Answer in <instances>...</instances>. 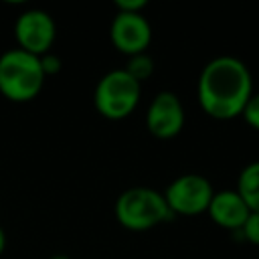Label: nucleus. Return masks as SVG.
<instances>
[{"instance_id":"nucleus-2","label":"nucleus","mask_w":259,"mask_h":259,"mask_svg":"<svg viewBox=\"0 0 259 259\" xmlns=\"http://www.w3.org/2000/svg\"><path fill=\"white\" fill-rule=\"evenodd\" d=\"M113 212L117 223L127 231H150L172 219L164 192L148 186H134L123 190L115 200Z\"/></svg>"},{"instance_id":"nucleus-5","label":"nucleus","mask_w":259,"mask_h":259,"mask_svg":"<svg viewBox=\"0 0 259 259\" xmlns=\"http://www.w3.org/2000/svg\"><path fill=\"white\" fill-rule=\"evenodd\" d=\"M212 194H214V190L204 176L182 174L168 184L164 198H166V204L172 214L196 217V214H202L208 210Z\"/></svg>"},{"instance_id":"nucleus-15","label":"nucleus","mask_w":259,"mask_h":259,"mask_svg":"<svg viewBox=\"0 0 259 259\" xmlns=\"http://www.w3.org/2000/svg\"><path fill=\"white\" fill-rule=\"evenodd\" d=\"M146 0H115L117 12H142L146 8Z\"/></svg>"},{"instance_id":"nucleus-17","label":"nucleus","mask_w":259,"mask_h":259,"mask_svg":"<svg viewBox=\"0 0 259 259\" xmlns=\"http://www.w3.org/2000/svg\"><path fill=\"white\" fill-rule=\"evenodd\" d=\"M51 259H71V257L69 255H53Z\"/></svg>"},{"instance_id":"nucleus-12","label":"nucleus","mask_w":259,"mask_h":259,"mask_svg":"<svg viewBox=\"0 0 259 259\" xmlns=\"http://www.w3.org/2000/svg\"><path fill=\"white\" fill-rule=\"evenodd\" d=\"M239 233L243 235L245 241H249L253 245H259V212H251Z\"/></svg>"},{"instance_id":"nucleus-11","label":"nucleus","mask_w":259,"mask_h":259,"mask_svg":"<svg viewBox=\"0 0 259 259\" xmlns=\"http://www.w3.org/2000/svg\"><path fill=\"white\" fill-rule=\"evenodd\" d=\"M123 71H125L132 79H136V81L142 85V81H146V79L152 77V73H154V61H152V57L146 55V53L134 55V57H130L127 67H125Z\"/></svg>"},{"instance_id":"nucleus-13","label":"nucleus","mask_w":259,"mask_h":259,"mask_svg":"<svg viewBox=\"0 0 259 259\" xmlns=\"http://www.w3.org/2000/svg\"><path fill=\"white\" fill-rule=\"evenodd\" d=\"M241 115H243V119L253 130L259 132V93H255V95L249 97V101H247V105H245V109H243Z\"/></svg>"},{"instance_id":"nucleus-6","label":"nucleus","mask_w":259,"mask_h":259,"mask_svg":"<svg viewBox=\"0 0 259 259\" xmlns=\"http://www.w3.org/2000/svg\"><path fill=\"white\" fill-rule=\"evenodd\" d=\"M14 36H16L18 49L40 57L51 51L55 36H57V26L49 12L32 8V10L22 12L16 18Z\"/></svg>"},{"instance_id":"nucleus-1","label":"nucleus","mask_w":259,"mask_h":259,"mask_svg":"<svg viewBox=\"0 0 259 259\" xmlns=\"http://www.w3.org/2000/svg\"><path fill=\"white\" fill-rule=\"evenodd\" d=\"M198 103L214 119H233L243 113L253 95V79L247 65L235 57H214L208 61L196 85Z\"/></svg>"},{"instance_id":"nucleus-14","label":"nucleus","mask_w":259,"mask_h":259,"mask_svg":"<svg viewBox=\"0 0 259 259\" xmlns=\"http://www.w3.org/2000/svg\"><path fill=\"white\" fill-rule=\"evenodd\" d=\"M38 59H40V69H42L45 77H47V75H55V73H59V69H61V59H59L57 55H53V53H45V55H40Z\"/></svg>"},{"instance_id":"nucleus-10","label":"nucleus","mask_w":259,"mask_h":259,"mask_svg":"<svg viewBox=\"0 0 259 259\" xmlns=\"http://www.w3.org/2000/svg\"><path fill=\"white\" fill-rule=\"evenodd\" d=\"M235 190L241 194L251 212H259V160L241 170Z\"/></svg>"},{"instance_id":"nucleus-8","label":"nucleus","mask_w":259,"mask_h":259,"mask_svg":"<svg viewBox=\"0 0 259 259\" xmlns=\"http://www.w3.org/2000/svg\"><path fill=\"white\" fill-rule=\"evenodd\" d=\"M146 127L158 140H170L184 127V107L172 91H160L146 113Z\"/></svg>"},{"instance_id":"nucleus-9","label":"nucleus","mask_w":259,"mask_h":259,"mask_svg":"<svg viewBox=\"0 0 259 259\" xmlns=\"http://www.w3.org/2000/svg\"><path fill=\"white\" fill-rule=\"evenodd\" d=\"M206 212L214 225H219L227 231H241L247 217L251 214V210L245 204V200L241 198V194L231 188L214 192Z\"/></svg>"},{"instance_id":"nucleus-3","label":"nucleus","mask_w":259,"mask_h":259,"mask_svg":"<svg viewBox=\"0 0 259 259\" xmlns=\"http://www.w3.org/2000/svg\"><path fill=\"white\" fill-rule=\"evenodd\" d=\"M45 85L40 59L22 49H10L0 57V93L16 103L34 99Z\"/></svg>"},{"instance_id":"nucleus-4","label":"nucleus","mask_w":259,"mask_h":259,"mask_svg":"<svg viewBox=\"0 0 259 259\" xmlns=\"http://www.w3.org/2000/svg\"><path fill=\"white\" fill-rule=\"evenodd\" d=\"M142 85L132 79L123 69L105 73L95 87V109L105 119H123L127 117L140 101Z\"/></svg>"},{"instance_id":"nucleus-7","label":"nucleus","mask_w":259,"mask_h":259,"mask_svg":"<svg viewBox=\"0 0 259 259\" xmlns=\"http://www.w3.org/2000/svg\"><path fill=\"white\" fill-rule=\"evenodd\" d=\"M109 36L119 53L134 57L146 53L152 40V28L142 12H117L111 20Z\"/></svg>"},{"instance_id":"nucleus-16","label":"nucleus","mask_w":259,"mask_h":259,"mask_svg":"<svg viewBox=\"0 0 259 259\" xmlns=\"http://www.w3.org/2000/svg\"><path fill=\"white\" fill-rule=\"evenodd\" d=\"M4 247H6V233H4V229L0 227V255L4 253Z\"/></svg>"}]
</instances>
